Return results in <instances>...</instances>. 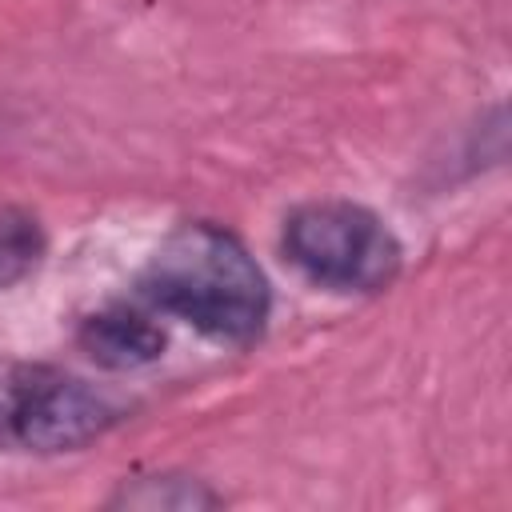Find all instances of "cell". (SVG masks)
<instances>
[{
	"instance_id": "obj_1",
	"label": "cell",
	"mask_w": 512,
	"mask_h": 512,
	"mask_svg": "<svg viewBox=\"0 0 512 512\" xmlns=\"http://www.w3.org/2000/svg\"><path fill=\"white\" fill-rule=\"evenodd\" d=\"M136 296L232 348L256 344L272 320L264 268L244 240L216 220H180L140 268Z\"/></svg>"
},
{
	"instance_id": "obj_2",
	"label": "cell",
	"mask_w": 512,
	"mask_h": 512,
	"mask_svg": "<svg viewBox=\"0 0 512 512\" xmlns=\"http://www.w3.org/2000/svg\"><path fill=\"white\" fill-rule=\"evenodd\" d=\"M280 252L308 284L348 296L384 292L404 268L396 232L352 200H308L292 208L284 216Z\"/></svg>"
},
{
	"instance_id": "obj_3",
	"label": "cell",
	"mask_w": 512,
	"mask_h": 512,
	"mask_svg": "<svg viewBox=\"0 0 512 512\" xmlns=\"http://www.w3.org/2000/svg\"><path fill=\"white\" fill-rule=\"evenodd\" d=\"M120 404L88 380L28 360H0V448L56 456L100 440Z\"/></svg>"
},
{
	"instance_id": "obj_4",
	"label": "cell",
	"mask_w": 512,
	"mask_h": 512,
	"mask_svg": "<svg viewBox=\"0 0 512 512\" xmlns=\"http://www.w3.org/2000/svg\"><path fill=\"white\" fill-rule=\"evenodd\" d=\"M76 344L108 372H136L164 356V328L152 320V312L132 304H108L80 320Z\"/></svg>"
},
{
	"instance_id": "obj_5",
	"label": "cell",
	"mask_w": 512,
	"mask_h": 512,
	"mask_svg": "<svg viewBox=\"0 0 512 512\" xmlns=\"http://www.w3.org/2000/svg\"><path fill=\"white\" fill-rule=\"evenodd\" d=\"M216 504H220V492H212L204 480L184 472L132 476L108 500V508H144V512H200Z\"/></svg>"
},
{
	"instance_id": "obj_6",
	"label": "cell",
	"mask_w": 512,
	"mask_h": 512,
	"mask_svg": "<svg viewBox=\"0 0 512 512\" xmlns=\"http://www.w3.org/2000/svg\"><path fill=\"white\" fill-rule=\"evenodd\" d=\"M48 252V236L28 208L0 204V292L28 280Z\"/></svg>"
}]
</instances>
